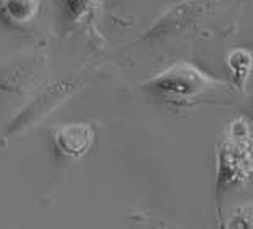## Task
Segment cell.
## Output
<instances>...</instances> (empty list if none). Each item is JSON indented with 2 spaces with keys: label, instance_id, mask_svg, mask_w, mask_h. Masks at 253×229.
I'll return each instance as SVG.
<instances>
[{
  "label": "cell",
  "instance_id": "obj_7",
  "mask_svg": "<svg viewBox=\"0 0 253 229\" xmlns=\"http://www.w3.org/2000/svg\"><path fill=\"white\" fill-rule=\"evenodd\" d=\"M60 5L66 21L84 24L97 16L102 7V0H60Z\"/></svg>",
  "mask_w": 253,
  "mask_h": 229
},
{
  "label": "cell",
  "instance_id": "obj_8",
  "mask_svg": "<svg viewBox=\"0 0 253 229\" xmlns=\"http://www.w3.org/2000/svg\"><path fill=\"white\" fill-rule=\"evenodd\" d=\"M227 228L234 229H253V203L247 202L232 210L227 220Z\"/></svg>",
  "mask_w": 253,
  "mask_h": 229
},
{
  "label": "cell",
  "instance_id": "obj_5",
  "mask_svg": "<svg viewBox=\"0 0 253 229\" xmlns=\"http://www.w3.org/2000/svg\"><path fill=\"white\" fill-rule=\"evenodd\" d=\"M42 0H0V21L8 26H24L36 20Z\"/></svg>",
  "mask_w": 253,
  "mask_h": 229
},
{
  "label": "cell",
  "instance_id": "obj_2",
  "mask_svg": "<svg viewBox=\"0 0 253 229\" xmlns=\"http://www.w3.org/2000/svg\"><path fill=\"white\" fill-rule=\"evenodd\" d=\"M253 181V136L245 118H236L216 147V195L224 197L231 189Z\"/></svg>",
  "mask_w": 253,
  "mask_h": 229
},
{
  "label": "cell",
  "instance_id": "obj_6",
  "mask_svg": "<svg viewBox=\"0 0 253 229\" xmlns=\"http://www.w3.org/2000/svg\"><path fill=\"white\" fill-rule=\"evenodd\" d=\"M226 65L232 76V83L239 91H245L253 73V52L247 47H236L227 53Z\"/></svg>",
  "mask_w": 253,
  "mask_h": 229
},
{
  "label": "cell",
  "instance_id": "obj_9",
  "mask_svg": "<svg viewBox=\"0 0 253 229\" xmlns=\"http://www.w3.org/2000/svg\"><path fill=\"white\" fill-rule=\"evenodd\" d=\"M252 98H253V95H252Z\"/></svg>",
  "mask_w": 253,
  "mask_h": 229
},
{
  "label": "cell",
  "instance_id": "obj_1",
  "mask_svg": "<svg viewBox=\"0 0 253 229\" xmlns=\"http://www.w3.org/2000/svg\"><path fill=\"white\" fill-rule=\"evenodd\" d=\"M226 88L224 81L210 76L189 61L172 63L142 84V91L153 100L169 105L194 103Z\"/></svg>",
  "mask_w": 253,
  "mask_h": 229
},
{
  "label": "cell",
  "instance_id": "obj_3",
  "mask_svg": "<svg viewBox=\"0 0 253 229\" xmlns=\"http://www.w3.org/2000/svg\"><path fill=\"white\" fill-rule=\"evenodd\" d=\"M58 152L68 158H83L95 142V129L89 123H68L53 131Z\"/></svg>",
  "mask_w": 253,
  "mask_h": 229
},
{
  "label": "cell",
  "instance_id": "obj_4",
  "mask_svg": "<svg viewBox=\"0 0 253 229\" xmlns=\"http://www.w3.org/2000/svg\"><path fill=\"white\" fill-rule=\"evenodd\" d=\"M205 7H210V3L203 0H194V2H186L179 5L169 13H166L163 18H160L158 23L153 26L147 36H169L172 33H177L182 28H186L189 23L197 20L200 15H203Z\"/></svg>",
  "mask_w": 253,
  "mask_h": 229
}]
</instances>
